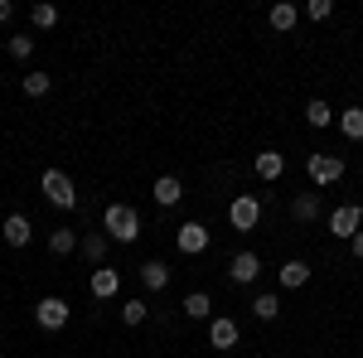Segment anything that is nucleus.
Masks as SVG:
<instances>
[{
	"label": "nucleus",
	"instance_id": "1",
	"mask_svg": "<svg viewBox=\"0 0 363 358\" xmlns=\"http://www.w3.org/2000/svg\"><path fill=\"white\" fill-rule=\"evenodd\" d=\"M102 233L112 237V242H136L140 237V213L131 203H107V213H102Z\"/></svg>",
	"mask_w": 363,
	"mask_h": 358
},
{
	"label": "nucleus",
	"instance_id": "2",
	"mask_svg": "<svg viewBox=\"0 0 363 358\" xmlns=\"http://www.w3.org/2000/svg\"><path fill=\"white\" fill-rule=\"evenodd\" d=\"M306 174H310L315 189H330V184L344 179V155H335V150H310L306 155Z\"/></svg>",
	"mask_w": 363,
	"mask_h": 358
},
{
	"label": "nucleus",
	"instance_id": "3",
	"mask_svg": "<svg viewBox=\"0 0 363 358\" xmlns=\"http://www.w3.org/2000/svg\"><path fill=\"white\" fill-rule=\"evenodd\" d=\"M39 189H44V198H49L54 208H78V189H73V179H68L63 169H44Z\"/></svg>",
	"mask_w": 363,
	"mask_h": 358
},
{
	"label": "nucleus",
	"instance_id": "4",
	"mask_svg": "<svg viewBox=\"0 0 363 358\" xmlns=\"http://www.w3.org/2000/svg\"><path fill=\"white\" fill-rule=\"evenodd\" d=\"M228 223H233V233H252V228L262 223V198H257V194H238V198L228 203Z\"/></svg>",
	"mask_w": 363,
	"mask_h": 358
},
{
	"label": "nucleus",
	"instance_id": "5",
	"mask_svg": "<svg viewBox=\"0 0 363 358\" xmlns=\"http://www.w3.org/2000/svg\"><path fill=\"white\" fill-rule=\"evenodd\" d=\"M68 315H73V310H68L63 296H44V301L34 305V325H39V330H49V334L63 330V325H68Z\"/></svg>",
	"mask_w": 363,
	"mask_h": 358
},
{
	"label": "nucleus",
	"instance_id": "6",
	"mask_svg": "<svg viewBox=\"0 0 363 358\" xmlns=\"http://www.w3.org/2000/svg\"><path fill=\"white\" fill-rule=\"evenodd\" d=\"M359 228H363V208H359V203H339L335 213H330V233L344 237V242H354Z\"/></svg>",
	"mask_w": 363,
	"mask_h": 358
},
{
	"label": "nucleus",
	"instance_id": "7",
	"mask_svg": "<svg viewBox=\"0 0 363 358\" xmlns=\"http://www.w3.org/2000/svg\"><path fill=\"white\" fill-rule=\"evenodd\" d=\"M174 247L184 252V257H199V252H208V228H203V223H179V233H174Z\"/></svg>",
	"mask_w": 363,
	"mask_h": 358
},
{
	"label": "nucleus",
	"instance_id": "8",
	"mask_svg": "<svg viewBox=\"0 0 363 358\" xmlns=\"http://www.w3.org/2000/svg\"><path fill=\"white\" fill-rule=\"evenodd\" d=\"M262 276V257L257 252H238L233 262H228V281H238V286H252Z\"/></svg>",
	"mask_w": 363,
	"mask_h": 358
},
{
	"label": "nucleus",
	"instance_id": "9",
	"mask_svg": "<svg viewBox=\"0 0 363 358\" xmlns=\"http://www.w3.org/2000/svg\"><path fill=\"white\" fill-rule=\"evenodd\" d=\"M238 320H233V315H213V320H208V344H213V349H238Z\"/></svg>",
	"mask_w": 363,
	"mask_h": 358
},
{
	"label": "nucleus",
	"instance_id": "10",
	"mask_svg": "<svg viewBox=\"0 0 363 358\" xmlns=\"http://www.w3.org/2000/svg\"><path fill=\"white\" fill-rule=\"evenodd\" d=\"M116 291H121V272L116 267H97L92 272V301H116Z\"/></svg>",
	"mask_w": 363,
	"mask_h": 358
},
{
	"label": "nucleus",
	"instance_id": "11",
	"mask_svg": "<svg viewBox=\"0 0 363 358\" xmlns=\"http://www.w3.org/2000/svg\"><path fill=\"white\" fill-rule=\"evenodd\" d=\"M0 237L10 242V247H29V237H34V228H29L25 213H10V218L0 223Z\"/></svg>",
	"mask_w": 363,
	"mask_h": 358
},
{
	"label": "nucleus",
	"instance_id": "12",
	"mask_svg": "<svg viewBox=\"0 0 363 358\" xmlns=\"http://www.w3.org/2000/svg\"><path fill=\"white\" fill-rule=\"evenodd\" d=\"M277 281H281V291H301V286L310 281V262H301V257H291V262H281Z\"/></svg>",
	"mask_w": 363,
	"mask_h": 358
},
{
	"label": "nucleus",
	"instance_id": "13",
	"mask_svg": "<svg viewBox=\"0 0 363 358\" xmlns=\"http://www.w3.org/2000/svg\"><path fill=\"white\" fill-rule=\"evenodd\" d=\"M150 198H155V203H160V208H174V203H179V198H184V184H179V179H174V174H160V179H155V184H150Z\"/></svg>",
	"mask_w": 363,
	"mask_h": 358
},
{
	"label": "nucleus",
	"instance_id": "14",
	"mask_svg": "<svg viewBox=\"0 0 363 358\" xmlns=\"http://www.w3.org/2000/svg\"><path fill=\"white\" fill-rule=\"evenodd\" d=\"M78 252H83L92 267H107V252H112V237L107 233H87L83 242H78Z\"/></svg>",
	"mask_w": 363,
	"mask_h": 358
},
{
	"label": "nucleus",
	"instance_id": "15",
	"mask_svg": "<svg viewBox=\"0 0 363 358\" xmlns=\"http://www.w3.org/2000/svg\"><path fill=\"white\" fill-rule=\"evenodd\" d=\"M252 169H257V179H267V184H272V179L286 174V155H281V150H262V155L252 160Z\"/></svg>",
	"mask_w": 363,
	"mask_h": 358
},
{
	"label": "nucleus",
	"instance_id": "16",
	"mask_svg": "<svg viewBox=\"0 0 363 358\" xmlns=\"http://www.w3.org/2000/svg\"><path fill=\"white\" fill-rule=\"evenodd\" d=\"M339 111L325 102V97H315V102H306V126H315V131H325V126H335Z\"/></svg>",
	"mask_w": 363,
	"mask_h": 358
},
{
	"label": "nucleus",
	"instance_id": "17",
	"mask_svg": "<svg viewBox=\"0 0 363 358\" xmlns=\"http://www.w3.org/2000/svg\"><path fill=\"white\" fill-rule=\"evenodd\" d=\"M291 218L296 223H315L320 218V194H296V198H291Z\"/></svg>",
	"mask_w": 363,
	"mask_h": 358
},
{
	"label": "nucleus",
	"instance_id": "18",
	"mask_svg": "<svg viewBox=\"0 0 363 358\" xmlns=\"http://www.w3.org/2000/svg\"><path fill=\"white\" fill-rule=\"evenodd\" d=\"M140 286H145V291H165V286H169V267L150 257V262L140 267Z\"/></svg>",
	"mask_w": 363,
	"mask_h": 358
},
{
	"label": "nucleus",
	"instance_id": "19",
	"mask_svg": "<svg viewBox=\"0 0 363 358\" xmlns=\"http://www.w3.org/2000/svg\"><path fill=\"white\" fill-rule=\"evenodd\" d=\"M179 310H184L189 320H213V301H208V291H189Z\"/></svg>",
	"mask_w": 363,
	"mask_h": 358
},
{
	"label": "nucleus",
	"instance_id": "20",
	"mask_svg": "<svg viewBox=\"0 0 363 358\" xmlns=\"http://www.w3.org/2000/svg\"><path fill=\"white\" fill-rule=\"evenodd\" d=\"M267 20H272V29L291 34V29H296V20H301V10H296L291 0H281V5H272V15H267Z\"/></svg>",
	"mask_w": 363,
	"mask_h": 358
},
{
	"label": "nucleus",
	"instance_id": "21",
	"mask_svg": "<svg viewBox=\"0 0 363 358\" xmlns=\"http://www.w3.org/2000/svg\"><path fill=\"white\" fill-rule=\"evenodd\" d=\"M252 315H257L262 325H272V320L281 315V296H277V291H262V296L252 301Z\"/></svg>",
	"mask_w": 363,
	"mask_h": 358
},
{
	"label": "nucleus",
	"instance_id": "22",
	"mask_svg": "<svg viewBox=\"0 0 363 358\" xmlns=\"http://www.w3.org/2000/svg\"><path fill=\"white\" fill-rule=\"evenodd\" d=\"M78 242H83V237H78L73 228H54V233H49V252H54V257H68V252H78Z\"/></svg>",
	"mask_w": 363,
	"mask_h": 358
},
{
	"label": "nucleus",
	"instance_id": "23",
	"mask_svg": "<svg viewBox=\"0 0 363 358\" xmlns=\"http://www.w3.org/2000/svg\"><path fill=\"white\" fill-rule=\"evenodd\" d=\"M335 126L344 131V140H363V107L339 111V121H335Z\"/></svg>",
	"mask_w": 363,
	"mask_h": 358
},
{
	"label": "nucleus",
	"instance_id": "24",
	"mask_svg": "<svg viewBox=\"0 0 363 358\" xmlns=\"http://www.w3.org/2000/svg\"><path fill=\"white\" fill-rule=\"evenodd\" d=\"M29 20H34V29H54V25H58V5H49V0H39V5L29 10Z\"/></svg>",
	"mask_w": 363,
	"mask_h": 358
},
{
	"label": "nucleus",
	"instance_id": "25",
	"mask_svg": "<svg viewBox=\"0 0 363 358\" xmlns=\"http://www.w3.org/2000/svg\"><path fill=\"white\" fill-rule=\"evenodd\" d=\"M145 315H150V305H145V301H126V305H121V325H131V330L145 325Z\"/></svg>",
	"mask_w": 363,
	"mask_h": 358
},
{
	"label": "nucleus",
	"instance_id": "26",
	"mask_svg": "<svg viewBox=\"0 0 363 358\" xmlns=\"http://www.w3.org/2000/svg\"><path fill=\"white\" fill-rule=\"evenodd\" d=\"M49 87H54V78H49V73H39V68H34V73H25V97H44Z\"/></svg>",
	"mask_w": 363,
	"mask_h": 358
},
{
	"label": "nucleus",
	"instance_id": "27",
	"mask_svg": "<svg viewBox=\"0 0 363 358\" xmlns=\"http://www.w3.org/2000/svg\"><path fill=\"white\" fill-rule=\"evenodd\" d=\"M330 15H335V0H310L306 5V20H315V25H325Z\"/></svg>",
	"mask_w": 363,
	"mask_h": 358
},
{
	"label": "nucleus",
	"instance_id": "28",
	"mask_svg": "<svg viewBox=\"0 0 363 358\" xmlns=\"http://www.w3.org/2000/svg\"><path fill=\"white\" fill-rule=\"evenodd\" d=\"M5 49H10V58H29V54H34V39H29V34H10Z\"/></svg>",
	"mask_w": 363,
	"mask_h": 358
},
{
	"label": "nucleus",
	"instance_id": "29",
	"mask_svg": "<svg viewBox=\"0 0 363 358\" xmlns=\"http://www.w3.org/2000/svg\"><path fill=\"white\" fill-rule=\"evenodd\" d=\"M10 20H15V5H10V0H0V25H10Z\"/></svg>",
	"mask_w": 363,
	"mask_h": 358
},
{
	"label": "nucleus",
	"instance_id": "30",
	"mask_svg": "<svg viewBox=\"0 0 363 358\" xmlns=\"http://www.w3.org/2000/svg\"><path fill=\"white\" fill-rule=\"evenodd\" d=\"M349 247H354V257H359V262H363V228H359V233H354V242H349Z\"/></svg>",
	"mask_w": 363,
	"mask_h": 358
},
{
	"label": "nucleus",
	"instance_id": "31",
	"mask_svg": "<svg viewBox=\"0 0 363 358\" xmlns=\"http://www.w3.org/2000/svg\"><path fill=\"white\" fill-rule=\"evenodd\" d=\"M359 358H363V349H359Z\"/></svg>",
	"mask_w": 363,
	"mask_h": 358
}]
</instances>
